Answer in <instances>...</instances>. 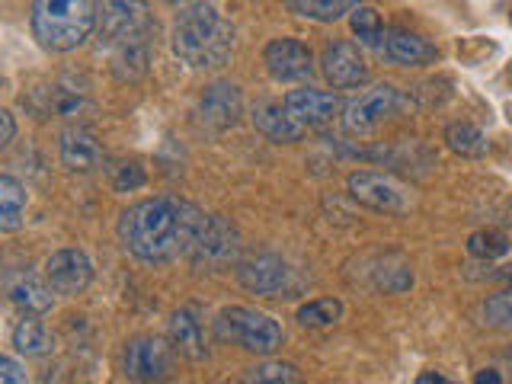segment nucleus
<instances>
[{"instance_id":"obj_16","label":"nucleus","mask_w":512,"mask_h":384,"mask_svg":"<svg viewBox=\"0 0 512 384\" xmlns=\"http://www.w3.org/2000/svg\"><path fill=\"white\" fill-rule=\"evenodd\" d=\"M244 116V96H240L237 84H212L199 100V119L212 132H228Z\"/></svg>"},{"instance_id":"obj_14","label":"nucleus","mask_w":512,"mask_h":384,"mask_svg":"<svg viewBox=\"0 0 512 384\" xmlns=\"http://www.w3.org/2000/svg\"><path fill=\"white\" fill-rule=\"evenodd\" d=\"M45 282L52 285L55 295H80L93 282V263L84 250H58L45 260Z\"/></svg>"},{"instance_id":"obj_36","label":"nucleus","mask_w":512,"mask_h":384,"mask_svg":"<svg viewBox=\"0 0 512 384\" xmlns=\"http://www.w3.org/2000/svg\"><path fill=\"white\" fill-rule=\"evenodd\" d=\"M416 384H448L439 372H423L420 378H416Z\"/></svg>"},{"instance_id":"obj_7","label":"nucleus","mask_w":512,"mask_h":384,"mask_svg":"<svg viewBox=\"0 0 512 384\" xmlns=\"http://www.w3.org/2000/svg\"><path fill=\"white\" fill-rule=\"evenodd\" d=\"M240 256V234L231 221H224L221 215H208L202 231L196 237V244L189 250V260L196 269H208V272H218V269H228L237 263Z\"/></svg>"},{"instance_id":"obj_38","label":"nucleus","mask_w":512,"mask_h":384,"mask_svg":"<svg viewBox=\"0 0 512 384\" xmlns=\"http://www.w3.org/2000/svg\"><path fill=\"white\" fill-rule=\"evenodd\" d=\"M448 384H452V381H448Z\"/></svg>"},{"instance_id":"obj_20","label":"nucleus","mask_w":512,"mask_h":384,"mask_svg":"<svg viewBox=\"0 0 512 384\" xmlns=\"http://www.w3.org/2000/svg\"><path fill=\"white\" fill-rule=\"evenodd\" d=\"M170 343L180 356L192 359V362H202L208 356V346H205V330H202V320L196 314V308H180L173 311L170 317Z\"/></svg>"},{"instance_id":"obj_24","label":"nucleus","mask_w":512,"mask_h":384,"mask_svg":"<svg viewBox=\"0 0 512 384\" xmlns=\"http://www.w3.org/2000/svg\"><path fill=\"white\" fill-rule=\"evenodd\" d=\"M285 7L295 16H301V20L336 23V20H343L346 13L356 10L359 0H285Z\"/></svg>"},{"instance_id":"obj_9","label":"nucleus","mask_w":512,"mask_h":384,"mask_svg":"<svg viewBox=\"0 0 512 384\" xmlns=\"http://www.w3.org/2000/svg\"><path fill=\"white\" fill-rule=\"evenodd\" d=\"M349 196L359 205L384 215H400L410 208V192L400 186L394 176L378 170H356L349 176Z\"/></svg>"},{"instance_id":"obj_22","label":"nucleus","mask_w":512,"mask_h":384,"mask_svg":"<svg viewBox=\"0 0 512 384\" xmlns=\"http://www.w3.org/2000/svg\"><path fill=\"white\" fill-rule=\"evenodd\" d=\"M148 64H151V39L112 45V71H116V77L138 80L148 74Z\"/></svg>"},{"instance_id":"obj_12","label":"nucleus","mask_w":512,"mask_h":384,"mask_svg":"<svg viewBox=\"0 0 512 384\" xmlns=\"http://www.w3.org/2000/svg\"><path fill=\"white\" fill-rule=\"evenodd\" d=\"M263 64L272 77L282 80V84H301V80L314 77V52L301 39H292V36L272 39L263 48Z\"/></svg>"},{"instance_id":"obj_32","label":"nucleus","mask_w":512,"mask_h":384,"mask_svg":"<svg viewBox=\"0 0 512 384\" xmlns=\"http://www.w3.org/2000/svg\"><path fill=\"white\" fill-rule=\"evenodd\" d=\"M144 180H148V176H144V167L135 164V160H125V164L112 167V186L119 192H132V189L144 186Z\"/></svg>"},{"instance_id":"obj_37","label":"nucleus","mask_w":512,"mask_h":384,"mask_svg":"<svg viewBox=\"0 0 512 384\" xmlns=\"http://www.w3.org/2000/svg\"><path fill=\"white\" fill-rule=\"evenodd\" d=\"M164 4H176V0H164Z\"/></svg>"},{"instance_id":"obj_4","label":"nucleus","mask_w":512,"mask_h":384,"mask_svg":"<svg viewBox=\"0 0 512 384\" xmlns=\"http://www.w3.org/2000/svg\"><path fill=\"white\" fill-rule=\"evenodd\" d=\"M215 330L221 340H228L247 352H256V356H272L276 349H282V340H285V333L276 320L256 308H244V304L224 308L215 320Z\"/></svg>"},{"instance_id":"obj_19","label":"nucleus","mask_w":512,"mask_h":384,"mask_svg":"<svg viewBox=\"0 0 512 384\" xmlns=\"http://www.w3.org/2000/svg\"><path fill=\"white\" fill-rule=\"evenodd\" d=\"M384 58L397 68H423V64H432L439 58L436 45L429 39L416 36L410 29H394L388 39H384Z\"/></svg>"},{"instance_id":"obj_26","label":"nucleus","mask_w":512,"mask_h":384,"mask_svg":"<svg viewBox=\"0 0 512 384\" xmlns=\"http://www.w3.org/2000/svg\"><path fill=\"white\" fill-rule=\"evenodd\" d=\"M349 26L359 36L362 45L384 48V23H381V13L372 4H359L356 10H352L349 13Z\"/></svg>"},{"instance_id":"obj_18","label":"nucleus","mask_w":512,"mask_h":384,"mask_svg":"<svg viewBox=\"0 0 512 384\" xmlns=\"http://www.w3.org/2000/svg\"><path fill=\"white\" fill-rule=\"evenodd\" d=\"M7 288V298L10 304H16L23 314H45L52 311V285L45 279H39L36 272L20 269V272H10L4 279Z\"/></svg>"},{"instance_id":"obj_2","label":"nucleus","mask_w":512,"mask_h":384,"mask_svg":"<svg viewBox=\"0 0 512 384\" xmlns=\"http://www.w3.org/2000/svg\"><path fill=\"white\" fill-rule=\"evenodd\" d=\"M173 52L189 68H221L234 52V23L215 7H189L173 26Z\"/></svg>"},{"instance_id":"obj_33","label":"nucleus","mask_w":512,"mask_h":384,"mask_svg":"<svg viewBox=\"0 0 512 384\" xmlns=\"http://www.w3.org/2000/svg\"><path fill=\"white\" fill-rule=\"evenodd\" d=\"M0 384H29L23 365L10 356H4V352H0Z\"/></svg>"},{"instance_id":"obj_23","label":"nucleus","mask_w":512,"mask_h":384,"mask_svg":"<svg viewBox=\"0 0 512 384\" xmlns=\"http://www.w3.org/2000/svg\"><path fill=\"white\" fill-rule=\"evenodd\" d=\"M26 215V189L16 176L0 173V231H20Z\"/></svg>"},{"instance_id":"obj_11","label":"nucleus","mask_w":512,"mask_h":384,"mask_svg":"<svg viewBox=\"0 0 512 384\" xmlns=\"http://www.w3.org/2000/svg\"><path fill=\"white\" fill-rule=\"evenodd\" d=\"M400 106V93L391 84H378L372 90H365L362 96H356L346 109H343V128L349 135H368L375 128L391 119Z\"/></svg>"},{"instance_id":"obj_25","label":"nucleus","mask_w":512,"mask_h":384,"mask_svg":"<svg viewBox=\"0 0 512 384\" xmlns=\"http://www.w3.org/2000/svg\"><path fill=\"white\" fill-rule=\"evenodd\" d=\"M445 144L452 148L458 157H468V160H477V157H487L490 151V141L487 135L480 132L477 125L471 122H452L445 128Z\"/></svg>"},{"instance_id":"obj_17","label":"nucleus","mask_w":512,"mask_h":384,"mask_svg":"<svg viewBox=\"0 0 512 384\" xmlns=\"http://www.w3.org/2000/svg\"><path fill=\"white\" fill-rule=\"evenodd\" d=\"M58 148H61V164L71 173H90L103 164V144L84 125L64 128Z\"/></svg>"},{"instance_id":"obj_15","label":"nucleus","mask_w":512,"mask_h":384,"mask_svg":"<svg viewBox=\"0 0 512 384\" xmlns=\"http://www.w3.org/2000/svg\"><path fill=\"white\" fill-rule=\"evenodd\" d=\"M282 106L301 128H320V125L333 122V116H340V100H336V93L317 90V87L288 90Z\"/></svg>"},{"instance_id":"obj_27","label":"nucleus","mask_w":512,"mask_h":384,"mask_svg":"<svg viewBox=\"0 0 512 384\" xmlns=\"http://www.w3.org/2000/svg\"><path fill=\"white\" fill-rule=\"evenodd\" d=\"M13 346L23 352V356H45L52 352V333H48L39 320H20L13 330Z\"/></svg>"},{"instance_id":"obj_29","label":"nucleus","mask_w":512,"mask_h":384,"mask_svg":"<svg viewBox=\"0 0 512 384\" xmlns=\"http://www.w3.org/2000/svg\"><path fill=\"white\" fill-rule=\"evenodd\" d=\"M244 384H301V372L292 362H263L253 368Z\"/></svg>"},{"instance_id":"obj_10","label":"nucleus","mask_w":512,"mask_h":384,"mask_svg":"<svg viewBox=\"0 0 512 384\" xmlns=\"http://www.w3.org/2000/svg\"><path fill=\"white\" fill-rule=\"evenodd\" d=\"M237 279L247 292L263 298H285L298 285L295 269H288V263L276 253H256L250 260L237 263Z\"/></svg>"},{"instance_id":"obj_35","label":"nucleus","mask_w":512,"mask_h":384,"mask_svg":"<svg viewBox=\"0 0 512 384\" xmlns=\"http://www.w3.org/2000/svg\"><path fill=\"white\" fill-rule=\"evenodd\" d=\"M474 384H503V378H500V372H493V368H484V372H477Z\"/></svg>"},{"instance_id":"obj_3","label":"nucleus","mask_w":512,"mask_h":384,"mask_svg":"<svg viewBox=\"0 0 512 384\" xmlns=\"http://www.w3.org/2000/svg\"><path fill=\"white\" fill-rule=\"evenodd\" d=\"M96 29L93 0H32V36L45 52H74Z\"/></svg>"},{"instance_id":"obj_21","label":"nucleus","mask_w":512,"mask_h":384,"mask_svg":"<svg viewBox=\"0 0 512 384\" xmlns=\"http://www.w3.org/2000/svg\"><path fill=\"white\" fill-rule=\"evenodd\" d=\"M253 125H256V132H263L276 144H295L304 135V128L288 116V109L276 100H260L253 106Z\"/></svg>"},{"instance_id":"obj_30","label":"nucleus","mask_w":512,"mask_h":384,"mask_svg":"<svg viewBox=\"0 0 512 384\" xmlns=\"http://www.w3.org/2000/svg\"><path fill=\"white\" fill-rule=\"evenodd\" d=\"M468 253L477 256V260H496V256L509 253V237L503 231H493V228L477 231L468 240Z\"/></svg>"},{"instance_id":"obj_6","label":"nucleus","mask_w":512,"mask_h":384,"mask_svg":"<svg viewBox=\"0 0 512 384\" xmlns=\"http://www.w3.org/2000/svg\"><path fill=\"white\" fill-rule=\"evenodd\" d=\"M96 4V29L109 45L144 42L151 39L154 23L144 0H93Z\"/></svg>"},{"instance_id":"obj_34","label":"nucleus","mask_w":512,"mask_h":384,"mask_svg":"<svg viewBox=\"0 0 512 384\" xmlns=\"http://www.w3.org/2000/svg\"><path fill=\"white\" fill-rule=\"evenodd\" d=\"M13 135H16V122L7 109H0V148H7V144L13 141Z\"/></svg>"},{"instance_id":"obj_13","label":"nucleus","mask_w":512,"mask_h":384,"mask_svg":"<svg viewBox=\"0 0 512 384\" xmlns=\"http://www.w3.org/2000/svg\"><path fill=\"white\" fill-rule=\"evenodd\" d=\"M324 77L336 90H352V87H365L372 68L362 55V48L349 39H336L324 48Z\"/></svg>"},{"instance_id":"obj_31","label":"nucleus","mask_w":512,"mask_h":384,"mask_svg":"<svg viewBox=\"0 0 512 384\" xmlns=\"http://www.w3.org/2000/svg\"><path fill=\"white\" fill-rule=\"evenodd\" d=\"M484 317H487V324L496 330H512V285L487 298Z\"/></svg>"},{"instance_id":"obj_28","label":"nucleus","mask_w":512,"mask_h":384,"mask_svg":"<svg viewBox=\"0 0 512 384\" xmlns=\"http://www.w3.org/2000/svg\"><path fill=\"white\" fill-rule=\"evenodd\" d=\"M343 317V301L340 298H317L298 308V324L301 327H333Z\"/></svg>"},{"instance_id":"obj_8","label":"nucleus","mask_w":512,"mask_h":384,"mask_svg":"<svg viewBox=\"0 0 512 384\" xmlns=\"http://www.w3.org/2000/svg\"><path fill=\"white\" fill-rule=\"evenodd\" d=\"M122 368H125V375L138 384H160L173 375L176 349L173 343L160 340V336H135V340L125 346Z\"/></svg>"},{"instance_id":"obj_5","label":"nucleus","mask_w":512,"mask_h":384,"mask_svg":"<svg viewBox=\"0 0 512 384\" xmlns=\"http://www.w3.org/2000/svg\"><path fill=\"white\" fill-rule=\"evenodd\" d=\"M23 103L36 112L39 119H64L77 125V119H84L93 109V93L87 80H80V77H55V80H48L45 87L23 96Z\"/></svg>"},{"instance_id":"obj_1","label":"nucleus","mask_w":512,"mask_h":384,"mask_svg":"<svg viewBox=\"0 0 512 384\" xmlns=\"http://www.w3.org/2000/svg\"><path fill=\"white\" fill-rule=\"evenodd\" d=\"M205 218L202 208L186 199L157 196L125 208L119 237L125 250L135 253L141 263H170L176 256H189Z\"/></svg>"}]
</instances>
